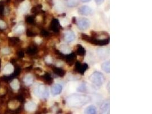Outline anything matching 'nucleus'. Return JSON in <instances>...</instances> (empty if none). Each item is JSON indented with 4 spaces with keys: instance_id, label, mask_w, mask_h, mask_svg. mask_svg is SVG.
<instances>
[{
    "instance_id": "nucleus-29",
    "label": "nucleus",
    "mask_w": 152,
    "mask_h": 114,
    "mask_svg": "<svg viewBox=\"0 0 152 114\" xmlns=\"http://www.w3.org/2000/svg\"><path fill=\"white\" fill-rule=\"evenodd\" d=\"M46 2L50 7H53L54 5L53 0H46Z\"/></svg>"
},
{
    "instance_id": "nucleus-8",
    "label": "nucleus",
    "mask_w": 152,
    "mask_h": 114,
    "mask_svg": "<svg viewBox=\"0 0 152 114\" xmlns=\"http://www.w3.org/2000/svg\"><path fill=\"white\" fill-rule=\"evenodd\" d=\"M61 28V25L59 20L56 18H54L53 20H52L50 25V29L53 32L58 33L60 31Z\"/></svg>"
},
{
    "instance_id": "nucleus-6",
    "label": "nucleus",
    "mask_w": 152,
    "mask_h": 114,
    "mask_svg": "<svg viewBox=\"0 0 152 114\" xmlns=\"http://www.w3.org/2000/svg\"><path fill=\"white\" fill-rule=\"evenodd\" d=\"M88 65L84 63L81 64L79 61H76L74 67V71L76 73H79L81 75H84L85 72L88 69Z\"/></svg>"
},
{
    "instance_id": "nucleus-15",
    "label": "nucleus",
    "mask_w": 152,
    "mask_h": 114,
    "mask_svg": "<svg viewBox=\"0 0 152 114\" xmlns=\"http://www.w3.org/2000/svg\"><path fill=\"white\" fill-rule=\"evenodd\" d=\"M42 80L43 81L46 85H52L53 83V79L51 75L48 73H45L41 77Z\"/></svg>"
},
{
    "instance_id": "nucleus-20",
    "label": "nucleus",
    "mask_w": 152,
    "mask_h": 114,
    "mask_svg": "<svg viewBox=\"0 0 152 114\" xmlns=\"http://www.w3.org/2000/svg\"><path fill=\"white\" fill-rule=\"evenodd\" d=\"M96 108L94 106L87 107L84 111V114H96Z\"/></svg>"
},
{
    "instance_id": "nucleus-3",
    "label": "nucleus",
    "mask_w": 152,
    "mask_h": 114,
    "mask_svg": "<svg viewBox=\"0 0 152 114\" xmlns=\"http://www.w3.org/2000/svg\"><path fill=\"white\" fill-rule=\"evenodd\" d=\"M58 58L65 61L67 64L71 66L75 64L76 59V55L74 52L70 53L69 54H67L66 55H64V54H62L60 56L58 57Z\"/></svg>"
},
{
    "instance_id": "nucleus-28",
    "label": "nucleus",
    "mask_w": 152,
    "mask_h": 114,
    "mask_svg": "<svg viewBox=\"0 0 152 114\" xmlns=\"http://www.w3.org/2000/svg\"><path fill=\"white\" fill-rule=\"evenodd\" d=\"M40 34L43 37H48V36H50V34L48 31L45 29H42L41 31L40 32Z\"/></svg>"
},
{
    "instance_id": "nucleus-13",
    "label": "nucleus",
    "mask_w": 152,
    "mask_h": 114,
    "mask_svg": "<svg viewBox=\"0 0 152 114\" xmlns=\"http://www.w3.org/2000/svg\"><path fill=\"white\" fill-rule=\"evenodd\" d=\"M110 102H105L100 107V114H110Z\"/></svg>"
},
{
    "instance_id": "nucleus-5",
    "label": "nucleus",
    "mask_w": 152,
    "mask_h": 114,
    "mask_svg": "<svg viewBox=\"0 0 152 114\" xmlns=\"http://www.w3.org/2000/svg\"><path fill=\"white\" fill-rule=\"evenodd\" d=\"M91 37L97 40H103L110 38V35L107 32L105 31H91Z\"/></svg>"
},
{
    "instance_id": "nucleus-26",
    "label": "nucleus",
    "mask_w": 152,
    "mask_h": 114,
    "mask_svg": "<svg viewBox=\"0 0 152 114\" xmlns=\"http://www.w3.org/2000/svg\"><path fill=\"white\" fill-rule=\"evenodd\" d=\"M25 81L27 85H30L33 82V78L31 75H28L25 79Z\"/></svg>"
},
{
    "instance_id": "nucleus-11",
    "label": "nucleus",
    "mask_w": 152,
    "mask_h": 114,
    "mask_svg": "<svg viewBox=\"0 0 152 114\" xmlns=\"http://www.w3.org/2000/svg\"><path fill=\"white\" fill-rule=\"evenodd\" d=\"M51 69H52V70L53 71V72L58 77L63 78L65 76L66 72L64 70H63L62 69H61V67L53 66Z\"/></svg>"
},
{
    "instance_id": "nucleus-35",
    "label": "nucleus",
    "mask_w": 152,
    "mask_h": 114,
    "mask_svg": "<svg viewBox=\"0 0 152 114\" xmlns=\"http://www.w3.org/2000/svg\"><path fill=\"white\" fill-rule=\"evenodd\" d=\"M24 1H25V0H15V1L16 2H17V3H21V2Z\"/></svg>"
},
{
    "instance_id": "nucleus-22",
    "label": "nucleus",
    "mask_w": 152,
    "mask_h": 114,
    "mask_svg": "<svg viewBox=\"0 0 152 114\" xmlns=\"http://www.w3.org/2000/svg\"><path fill=\"white\" fill-rule=\"evenodd\" d=\"M63 54L66 53L67 54L68 53H70L71 51V49L67 45H62L61 47V51H60Z\"/></svg>"
},
{
    "instance_id": "nucleus-32",
    "label": "nucleus",
    "mask_w": 152,
    "mask_h": 114,
    "mask_svg": "<svg viewBox=\"0 0 152 114\" xmlns=\"http://www.w3.org/2000/svg\"><path fill=\"white\" fill-rule=\"evenodd\" d=\"M95 2L96 3L97 5H101L103 3L104 0H95Z\"/></svg>"
},
{
    "instance_id": "nucleus-7",
    "label": "nucleus",
    "mask_w": 152,
    "mask_h": 114,
    "mask_svg": "<svg viewBox=\"0 0 152 114\" xmlns=\"http://www.w3.org/2000/svg\"><path fill=\"white\" fill-rule=\"evenodd\" d=\"M90 25V20L84 17H82L77 21V27L82 30H85L89 28Z\"/></svg>"
},
{
    "instance_id": "nucleus-16",
    "label": "nucleus",
    "mask_w": 152,
    "mask_h": 114,
    "mask_svg": "<svg viewBox=\"0 0 152 114\" xmlns=\"http://www.w3.org/2000/svg\"><path fill=\"white\" fill-rule=\"evenodd\" d=\"M76 55H78L80 57H84L86 54V51L84 48L81 45L77 44L75 46V53Z\"/></svg>"
},
{
    "instance_id": "nucleus-18",
    "label": "nucleus",
    "mask_w": 152,
    "mask_h": 114,
    "mask_svg": "<svg viewBox=\"0 0 152 114\" xmlns=\"http://www.w3.org/2000/svg\"><path fill=\"white\" fill-rule=\"evenodd\" d=\"M36 105L33 102H28L25 104V108L26 111L28 112H33L36 110Z\"/></svg>"
},
{
    "instance_id": "nucleus-10",
    "label": "nucleus",
    "mask_w": 152,
    "mask_h": 114,
    "mask_svg": "<svg viewBox=\"0 0 152 114\" xmlns=\"http://www.w3.org/2000/svg\"><path fill=\"white\" fill-rule=\"evenodd\" d=\"M75 34L71 30L66 31L64 34V39L66 42L69 43L72 42L75 39Z\"/></svg>"
},
{
    "instance_id": "nucleus-33",
    "label": "nucleus",
    "mask_w": 152,
    "mask_h": 114,
    "mask_svg": "<svg viewBox=\"0 0 152 114\" xmlns=\"http://www.w3.org/2000/svg\"><path fill=\"white\" fill-rule=\"evenodd\" d=\"M72 23L75 24L76 23V18L75 17H73L72 18Z\"/></svg>"
},
{
    "instance_id": "nucleus-12",
    "label": "nucleus",
    "mask_w": 152,
    "mask_h": 114,
    "mask_svg": "<svg viewBox=\"0 0 152 114\" xmlns=\"http://www.w3.org/2000/svg\"><path fill=\"white\" fill-rule=\"evenodd\" d=\"M63 87L59 84H56L53 86L51 89V91L53 95H58L62 91Z\"/></svg>"
},
{
    "instance_id": "nucleus-36",
    "label": "nucleus",
    "mask_w": 152,
    "mask_h": 114,
    "mask_svg": "<svg viewBox=\"0 0 152 114\" xmlns=\"http://www.w3.org/2000/svg\"><path fill=\"white\" fill-rule=\"evenodd\" d=\"M82 2H90L91 0H80Z\"/></svg>"
},
{
    "instance_id": "nucleus-14",
    "label": "nucleus",
    "mask_w": 152,
    "mask_h": 114,
    "mask_svg": "<svg viewBox=\"0 0 152 114\" xmlns=\"http://www.w3.org/2000/svg\"><path fill=\"white\" fill-rule=\"evenodd\" d=\"M31 12L34 14H43L45 13V12L42 10V5L41 4H37L32 7Z\"/></svg>"
},
{
    "instance_id": "nucleus-27",
    "label": "nucleus",
    "mask_w": 152,
    "mask_h": 114,
    "mask_svg": "<svg viewBox=\"0 0 152 114\" xmlns=\"http://www.w3.org/2000/svg\"><path fill=\"white\" fill-rule=\"evenodd\" d=\"M26 35L28 37H34L37 35V34L34 31H33L30 29H28L26 31Z\"/></svg>"
},
{
    "instance_id": "nucleus-24",
    "label": "nucleus",
    "mask_w": 152,
    "mask_h": 114,
    "mask_svg": "<svg viewBox=\"0 0 152 114\" xmlns=\"http://www.w3.org/2000/svg\"><path fill=\"white\" fill-rule=\"evenodd\" d=\"M19 106V102H18L17 101H13V102H11L9 103V107L10 109L14 110L17 108Z\"/></svg>"
},
{
    "instance_id": "nucleus-30",
    "label": "nucleus",
    "mask_w": 152,
    "mask_h": 114,
    "mask_svg": "<svg viewBox=\"0 0 152 114\" xmlns=\"http://www.w3.org/2000/svg\"><path fill=\"white\" fill-rule=\"evenodd\" d=\"M17 54H18V57H19V58H23L24 56H25L24 52H23V51H22V50L18 51Z\"/></svg>"
},
{
    "instance_id": "nucleus-21",
    "label": "nucleus",
    "mask_w": 152,
    "mask_h": 114,
    "mask_svg": "<svg viewBox=\"0 0 152 114\" xmlns=\"http://www.w3.org/2000/svg\"><path fill=\"white\" fill-rule=\"evenodd\" d=\"M102 69L105 72H110V61H106L102 64Z\"/></svg>"
},
{
    "instance_id": "nucleus-1",
    "label": "nucleus",
    "mask_w": 152,
    "mask_h": 114,
    "mask_svg": "<svg viewBox=\"0 0 152 114\" xmlns=\"http://www.w3.org/2000/svg\"><path fill=\"white\" fill-rule=\"evenodd\" d=\"M91 99V98L88 95L81 94H74L67 98L66 102L69 107L80 108L89 103Z\"/></svg>"
},
{
    "instance_id": "nucleus-34",
    "label": "nucleus",
    "mask_w": 152,
    "mask_h": 114,
    "mask_svg": "<svg viewBox=\"0 0 152 114\" xmlns=\"http://www.w3.org/2000/svg\"><path fill=\"white\" fill-rule=\"evenodd\" d=\"M10 62H11L12 64H14L16 63V61H15V59H14V58H12V59H11V60H10Z\"/></svg>"
},
{
    "instance_id": "nucleus-31",
    "label": "nucleus",
    "mask_w": 152,
    "mask_h": 114,
    "mask_svg": "<svg viewBox=\"0 0 152 114\" xmlns=\"http://www.w3.org/2000/svg\"><path fill=\"white\" fill-rule=\"evenodd\" d=\"M46 61L48 63V64H51L52 63V61H53V59L51 58V57H47L46 58Z\"/></svg>"
},
{
    "instance_id": "nucleus-2",
    "label": "nucleus",
    "mask_w": 152,
    "mask_h": 114,
    "mask_svg": "<svg viewBox=\"0 0 152 114\" xmlns=\"http://www.w3.org/2000/svg\"><path fill=\"white\" fill-rule=\"evenodd\" d=\"M90 81L97 86H100L104 83L105 78L104 75L99 71L93 72L89 77Z\"/></svg>"
},
{
    "instance_id": "nucleus-23",
    "label": "nucleus",
    "mask_w": 152,
    "mask_h": 114,
    "mask_svg": "<svg viewBox=\"0 0 152 114\" xmlns=\"http://www.w3.org/2000/svg\"><path fill=\"white\" fill-rule=\"evenodd\" d=\"M9 42L13 45H16L20 42V39L18 37H10L9 38Z\"/></svg>"
},
{
    "instance_id": "nucleus-4",
    "label": "nucleus",
    "mask_w": 152,
    "mask_h": 114,
    "mask_svg": "<svg viewBox=\"0 0 152 114\" xmlns=\"http://www.w3.org/2000/svg\"><path fill=\"white\" fill-rule=\"evenodd\" d=\"M35 94L42 98H48L49 96V91L48 88L45 87L43 85L38 86L34 91Z\"/></svg>"
},
{
    "instance_id": "nucleus-9",
    "label": "nucleus",
    "mask_w": 152,
    "mask_h": 114,
    "mask_svg": "<svg viewBox=\"0 0 152 114\" xmlns=\"http://www.w3.org/2000/svg\"><path fill=\"white\" fill-rule=\"evenodd\" d=\"M78 13L82 15H88L92 13V9L87 5H83L79 7L77 10Z\"/></svg>"
},
{
    "instance_id": "nucleus-25",
    "label": "nucleus",
    "mask_w": 152,
    "mask_h": 114,
    "mask_svg": "<svg viewBox=\"0 0 152 114\" xmlns=\"http://www.w3.org/2000/svg\"><path fill=\"white\" fill-rule=\"evenodd\" d=\"M86 90H87V87H86V84H84V83L82 84L77 88V91L80 93H85L86 91Z\"/></svg>"
},
{
    "instance_id": "nucleus-17",
    "label": "nucleus",
    "mask_w": 152,
    "mask_h": 114,
    "mask_svg": "<svg viewBox=\"0 0 152 114\" xmlns=\"http://www.w3.org/2000/svg\"><path fill=\"white\" fill-rule=\"evenodd\" d=\"M38 48L35 45H31L28 47L26 50V53L29 56H34L38 53Z\"/></svg>"
},
{
    "instance_id": "nucleus-19",
    "label": "nucleus",
    "mask_w": 152,
    "mask_h": 114,
    "mask_svg": "<svg viewBox=\"0 0 152 114\" xmlns=\"http://www.w3.org/2000/svg\"><path fill=\"white\" fill-rule=\"evenodd\" d=\"M25 21L30 25H33L35 23V16L34 15H28L25 17Z\"/></svg>"
}]
</instances>
